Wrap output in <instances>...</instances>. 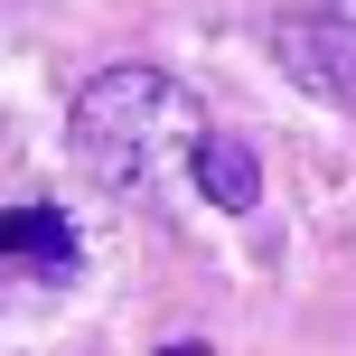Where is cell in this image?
Instances as JSON below:
<instances>
[{"label":"cell","mask_w":356,"mask_h":356,"mask_svg":"<svg viewBox=\"0 0 356 356\" xmlns=\"http://www.w3.org/2000/svg\"><path fill=\"white\" fill-rule=\"evenodd\" d=\"M66 141H75V160H85L94 188H113V197H169V178L197 188V150L216 141V122L197 113L188 85H169L160 66H104L85 94H75Z\"/></svg>","instance_id":"6da1fadb"},{"label":"cell","mask_w":356,"mask_h":356,"mask_svg":"<svg viewBox=\"0 0 356 356\" xmlns=\"http://www.w3.org/2000/svg\"><path fill=\"white\" fill-rule=\"evenodd\" d=\"M272 56H282V66L300 75L309 94L356 104V10H300V19H282Z\"/></svg>","instance_id":"7a4b0ae2"},{"label":"cell","mask_w":356,"mask_h":356,"mask_svg":"<svg viewBox=\"0 0 356 356\" xmlns=\"http://www.w3.org/2000/svg\"><path fill=\"white\" fill-rule=\"evenodd\" d=\"M197 197L225 216H253V197H263V169H253V150L234 141V131H216L207 150H197Z\"/></svg>","instance_id":"3957f363"},{"label":"cell","mask_w":356,"mask_h":356,"mask_svg":"<svg viewBox=\"0 0 356 356\" xmlns=\"http://www.w3.org/2000/svg\"><path fill=\"white\" fill-rule=\"evenodd\" d=\"M0 263H47V272H66L75 263V225L56 207H10L0 216Z\"/></svg>","instance_id":"277c9868"}]
</instances>
